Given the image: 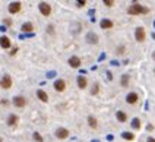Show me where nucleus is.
<instances>
[{"mask_svg": "<svg viewBox=\"0 0 155 142\" xmlns=\"http://www.w3.org/2000/svg\"><path fill=\"white\" fill-rule=\"evenodd\" d=\"M10 46H12V41H10V38L7 35H2V37H0V47L7 50V48H10Z\"/></svg>", "mask_w": 155, "mask_h": 142, "instance_id": "nucleus-10", "label": "nucleus"}, {"mask_svg": "<svg viewBox=\"0 0 155 142\" xmlns=\"http://www.w3.org/2000/svg\"><path fill=\"white\" fill-rule=\"evenodd\" d=\"M21 9H22V5H21L19 2H12V3L9 5V7H7L9 13H12V15L19 13V12H21Z\"/></svg>", "mask_w": 155, "mask_h": 142, "instance_id": "nucleus-6", "label": "nucleus"}, {"mask_svg": "<svg viewBox=\"0 0 155 142\" xmlns=\"http://www.w3.org/2000/svg\"><path fill=\"white\" fill-rule=\"evenodd\" d=\"M122 136H123L126 141H133V139H135V135H133V133H130V132H123V133H122Z\"/></svg>", "mask_w": 155, "mask_h": 142, "instance_id": "nucleus-22", "label": "nucleus"}, {"mask_svg": "<svg viewBox=\"0 0 155 142\" xmlns=\"http://www.w3.org/2000/svg\"><path fill=\"white\" fill-rule=\"evenodd\" d=\"M129 82H130V76H129L127 73H124V75L122 76L120 84H122V86H123V88H127V86H129Z\"/></svg>", "mask_w": 155, "mask_h": 142, "instance_id": "nucleus-20", "label": "nucleus"}, {"mask_svg": "<svg viewBox=\"0 0 155 142\" xmlns=\"http://www.w3.org/2000/svg\"><path fill=\"white\" fill-rule=\"evenodd\" d=\"M116 119H117L120 123H126V122H127V114H126L124 111L119 110L117 113H116Z\"/></svg>", "mask_w": 155, "mask_h": 142, "instance_id": "nucleus-16", "label": "nucleus"}, {"mask_svg": "<svg viewBox=\"0 0 155 142\" xmlns=\"http://www.w3.org/2000/svg\"><path fill=\"white\" fill-rule=\"evenodd\" d=\"M81 59L78 57V56H72L70 59H69V66L70 68H73V69H78V68H81Z\"/></svg>", "mask_w": 155, "mask_h": 142, "instance_id": "nucleus-12", "label": "nucleus"}, {"mask_svg": "<svg viewBox=\"0 0 155 142\" xmlns=\"http://www.w3.org/2000/svg\"><path fill=\"white\" fill-rule=\"evenodd\" d=\"M146 129H148V131H152V129H154V126H152V125H148V127H146Z\"/></svg>", "mask_w": 155, "mask_h": 142, "instance_id": "nucleus-31", "label": "nucleus"}, {"mask_svg": "<svg viewBox=\"0 0 155 142\" xmlns=\"http://www.w3.org/2000/svg\"><path fill=\"white\" fill-rule=\"evenodd\" d=\"M18 122H19V117H18L16 114H9V116H7V119H6L7 126H16Z\"/></svg>", "mask_w": 155, "mask_h": 142, "instance_id": "nucleus-14", "label": "nucleus"}, {"mask_svg": "<svg viewBox=\"0 0 155 142\" xmlns=\"http://www.w3.org/2000/svg\"><path fill=\"white\" fill-rule=\"evenodd\" d=\"M5 23H6V25H10L12 22H10V19H5Z\"/></svg>", "mask_w": 155, "mask_h": 142, "instance_id": "nucleus-30", "label": "nucleus"}, {"mask_svg": "<svg viewBox=\"0 0 155 142\" xmlns=\"http://www.w3.org/2000/svg\"><path fill=\"white\" fill-rule=\"evenodd\" d=\"M16 51H18V48H13V50L10 51V56H13V54H16Z\"/></svg>", "mask_w": 155, "mask_h": 142, "instance_id": "nucleus-29", "label": "nucleus"}, {"mask_svg": "<svg viewBox=\"0 0 155 142\" xmlns=\"http://www.w3.org/2000/svg\"><path fill=\"white\" fill-rule=\"evenodd\" d=\"M138 100H139V95L136 92H129L126 95V102H127V104H136Z\"/></svg>", "mask_w": 155, "mask_h": 142, "instance_id": "nucleus-13", "label": "nucleus"}, {"mask_svg": "<svg viewBox=\"0 0 155 142\" xmlns=\"http://www.w3.org/2000/svg\"><path fill=\"white\" fill-rule=\"evenodd\" d=\"M53 86H54V91H57V92H63L64 89H66V82H64V79H56Z\"/></svg>", "mask_w": 155, "mask_h": 142, "instance_id": "nucleus-8", "label": "nucleus"}, {"mask_svg": "<svg viewBox=\"0 0 155 142\" xmlns=\"http://www.w3.org/2000/svg\"><path fill=\"white\" fill-rule=\"evenodd\" d=\"M54 135H56L57 139H67L69 138V131L66 127H57Z\"/></svg>", "mask_w": 155, "mask_h": 142, "instance_id": "nucleus-4", "label": "nucleus"}, {"mask_svg": "<svg viewBox=\"0 0 155 142\" xmlns=\"http://www.w3.org/2000/svg\"><path fill=\"white\" fill-rule=\"evenodd\" d=\"M38 9H40V13L43 16H50L51 15V6L45 2H41L40 5H38Z\"/></svg>", "mask_w": 155, "mask_h": 142, "instance_id": "nucleus-3", "label": "nucleus"}, {"mask_svg": "<svg viewBox=\"0 0 155 142\" xmlns=\"http://www.w3.org/2000/svg\"><path fill=\"white\" fill-rule=\"evenodd\" d=\"M152 59L155 60V51H154V53H152Z\"/></svg>", "mask_w": 155, "mask_h": 142, "instance_id": "nucleus-32", "label": "nucleus"}, {"mask_svg": "<svg viewBox=\"0 0 155 142\" xmlns=\"http://www.w3.org/2000/svg\"><path fill=\"white\" fill-rule=\"evenodd\" d=\"M76 82H78V86H79V89H85V88L88 86V79L85 78L84 75H81V76H78V79H76Z\"/></svg>", "mask_w": 155, "mask_h": 142, "instance_id": "nucleus-15", "label": "nucleus"}, {"mask_svg": "<svg viewBox=\"0 0 155 142\" xmlns=\"http://www.w3.org/2000/svg\"><path fill=\"white\" fill-rule=\"evenodd\" d=\"M127 13L132 15V16H136V15H146V13H149V9H148L146 6L139 5V3H133L132 6H129Z\"/></svg>", "mask_w": 155, "mask_h": 142, "instance_id": "nucleus-1", "label": "nucleus"}, {"mask_svg": "<svg viewBox=\"0 0 155 142\" xmlns=\"http://www.w3.org/2000/svg\"><path fill=\"white\" fill-rule=\"evenodd\" d=\"M88 125H89L91 129H97L98 127V122H97V119L94 117V116H88Z\"/></svg>", "mask_w": 155, "mask_h": 142, "instance_id": "nucleus-19", "label": "nucleus"}, {"mask_svg": "<svg viewBox=\"0 0 155 142\" xmlns=\"http://www.w3.org/2000/svg\"><path fill=\"white\" fill-rule=\"evenodd\" d=\"M76 6L78 7H85L86 6V0H76Z\"/></svg>", "mask_w": 155, "mask_h": 142, "instance_id": "nucleus-25", "label": "nucleus"}, {"mask_svg": "<svg viewBox=\"0 0 155 142\" xmlns=\"http://www.w3.org/2000/svg\"><path fill=\"white\" fill-rule=\"evenodd\" d=\"M100 27H101V29H111V28L114 27V23H113V21H111V19L104 18V19H101Z\"/></svg>", "mask_w": 155, "mask_h": 142, "instance_id": "nucleus-11", "label": "nucleus"}, {"mask_svg": "<svg viewBox=\"0 0 155 142\" xmlns=\"http://www.w3.org/2000/svg\"><path fill=\"white\" fill-rule=\"evenodd\" d=\"M98 91H100V85H98V84H94L92 88H91V94H92V95H97Z\"/></svg>", "mask_w": 155, "mask_h": 142, "instance_id": "nucleus-24", "label": "nucleus"}, {"mask_svg": "<svg viewBox=\"0 0 155 142\" xmlns=\"http://www.w3.org/2000/svg\"><path fill=\"white\" fill-rule=\"evenodd\" d=\"M152 38H155V34H152Z\"/></svg>", "mask_w": 155, "mask_h": 142, "instance_id": "nucleus-33", "label": "nucleus"}, {"mask_svg": "<svg viewBox=\"0 0 155 142\" xmlns=\"http://www.w3.org/2000/svg\"><path fill=\"white\" fill-rule=\"evenodd\" d=\"M146 142H155V138H152V136H149V138L146 139Z\"/></svg>", "mask_w": 155, "mask_h": 142, "instance_id": "nucleus-28", "label": "nucleus"}, {"mask_svg": "<svg viewBox=\"0 0 155 142\" xmlns=\"http://www.w3.org/2000/svg\"><path fill=\"white\" fill-rule=\"evenodd\" d=\"M0 86H2L3 89H9L12 86V78H10V75H5L2 81H0Z\"/></svg>", "mask_w": 155, "mask_h": 142, "instance_id": "nucleus-9", "label": "nucleus"}, {"mask_svg": "<svg viewBox=\"0 0 155 142\" xmlns=\"http://www.w3.org/2000/svg\"><path fill=\"white\" fill-rule=\"evenodd\" d=\"M21 29H22V32H32L34 31V25L31 22H25V23H22Z\"/></svg>", "mask_w": 155, "mask_h": 142, "instance_id": "nucleus-18", "label": "nucleus"}, {"mask_svg": "<svg viewBox=\"0 0 155 142\" xmlns=\"http://www.w3.org/2000/svg\"><path fill=\"white\" fill-rule=\"evenodd\" d=\"M37 97L40 98L43 102H48V94L44 91V89H38V91H37Z\"/></svg>", "mask_w": 155, "mask_h": 142, "instance_id": "nucleus-17", "label": "nucleus"}, {"mask_svg": "<svg viewBox=\"0 0 155 142\" xmlns=\"http://www.w3.org/2000/svg\"><path fill=\"white\" fill-rule=\"evenodd\" d=\"M140 126H142V123H140V120H139L138 117H135V119L132 120V127L135 129V131H139V129H140Z\"/></svg>", "mask_w": 155, "mask_h": 142, "instance_id": "nucleus-21", "label": "nucleus"}, {"mask_svg": "<svg viewBox=\"0 0 155 142\" xmlns=\"http://www.w3.org/2000/svg\"><path fill=\"white\" fill-rule=\"evenodd\" d=\"M0 142H2V139H0Z\"/></svg>", "mask_w": 155, "mask_h": 142, "instance_id": "nucleus-35", "label": "nucleus"}, {"mask_svg": "<svg viewBox=\"0 0 155 142\" xmlns=\"http://www.w3.org/2000/svg\"><path fill=\"white\" fill-rule=\"evenodd\" d=\"M102 3H104L107 7H111V6H114V0H102Z\"/></svg>", "mask_w": 155, "mask_h": 142, "instance_id": "nucleus-26", "label": "nucleus"}, {"mask_svg": "<svg viewBox=\"0 0 155 142\" xmlns=\"http://www.w3.org/2000/svg\"><path fill=\"white\" fill-rule=\"evenodd\" d=\"M136 2H138V0H133V3H136Z\"/></svg>", "mask_w": 155, "mask_h": 142, "instance_id": "nucleus-34", "label": "nucleus"}, {"mask_svg": "<svg viewBox=\"0 0 155 142\" xmlns=\"http://www.w3.org/2000/svg\"><path fill=\"white\" fill-rule=\"evenodd\" d=\"M32 138H34V141H37V142H44L41 133H38V132H34V133H32Z\"/></svg>", "mask_w": 155, "mask_h": 142, "instance_id": "nucleus-23", "label": "nucleus"}, {"mask_svg": "<svg viewBox=\"0 0 155 142\" xmlns=\"http://www.w3.org/2000/svg\"><path fill=\"white\" fill-rule=\"evenodd\" d=\"M145 38H146V31L144 27H138L135 29V40L138 43H144L145 41Z\"/></svg>", "mask_w": 155, "mask_h": 142, "instance_id": "nucleus-2", "label": "nucleus"}, {"mask_svg": "<svg viewBox=\"0 0 155 142\" xmlns=\"http://www.w3.org/2000/svg\"><path fill=\"white\" fill-rule=\"evenodd\" d=\"M117 53H119V54H123V53H124V47H120V48H117Z\"/></svg>", "mask_w": 155, "mask_h": 142, "instance_id": "nucleus-27", "label": "nucleus"}, {"mask_svg": "<svg viewBox=\"0 0 155 142\" xmlns=\"http://www.w3.org/2000/svg\"><path fill=\"white\" fill-rule=\"evenodd\" d=\"M13 106L18 107V109L25 107V106H27V98L22 97V95H16V97H13Z\"/></svg>", "mask_w": 155, "mask_h": 142, "instance_id": "nucleus-5", "label": "nucleus"}, {"mask_svg": "<svg viewBox=\"0 0 155 142\" xmlns=\"http://www.w3.org/2000/svg\"><path fill=\"white\" fill-rule=\"evenodd\" d=\"M85 40H86L88 44H98V35L94 31H89L85 37Z\"/></svg>", "mask_w": 155, "mask_h": 142, "instance_id": "nucleus-7", "label": "nucleus"}]
</instances>
